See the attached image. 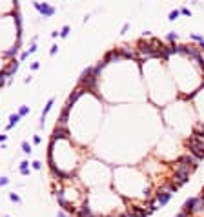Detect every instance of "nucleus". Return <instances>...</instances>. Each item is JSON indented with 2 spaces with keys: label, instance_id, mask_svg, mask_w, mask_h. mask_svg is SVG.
<instances>
[{
  "label": "nucleus",
  "instance_id": "obj_1",
  "mask_svg": "<svg viewBox=\"0 0 204 217\" xmlns=\"http://www.w3.org/2000/svg\"><path fill=\"white\" fill-rule=\"evenodd\" d=\"M97 84H99V73H97L93 68H88L82 71V77L79 80V86L84 91H93L97 90Z\"/></svg>",
  "mask_w": 204,
  "mask_h": 217
},
{
  "label": "nucleus",
  "instance_id": "obj_2",
  "mask_svg": "<svg viewBox=\"0 0 204 217\" xmlns=\"http://www.w3.org/2000/svg\"><path fill=\"white\" fill-rule=\"evenodd\" d=\"M186 146L190 148V153L195 155L199 161L204 159V139L202 137L190 135V139H186Z\"/></svg>",
  "mask_w": 204,
  "mask_h": 217
},
{
  "label": "nucleus",
  "instance_id": "obj_3",
  "mask_svg": "<svg viewBox=\"0 0 204 217\" xmlns=\"http://www.w3.org/2000/svg\"><path fill=\"white\" fill-rule=\"evenodd\" d=\"M119 60H122V53H120V48L110 49V51L104 55V59H102V62H104V64H108V62H119Z\"/></svg>",
  "mask_w": 204,
  "mask_h": 217
},
{
  "label": "nucleus",
  "instance_id": "obj_4",
  "mask_svg": "<svg viewBox=\"0 0 204 217\" xmlns=\"http://www.w3.org/2000/svg\"><path fill=\"white\" fill-rule=\"evenodd\" d=\"M35 9L40 13V15H44V17H53L55 15V7L49 6V4H42V2H33Z\"/></svg>",
  "mask_w": 204,
  "mask_h": 217
},
{
  "label": "nucleus",
  "instance_id": "obj_5",
  "mask_svg": "<svg viewBox=\"0 0 204 217\" xmlns=\"http://www.w3.org/2000/svg\"><path fill=\"white\" fill-rule=\"evenodd\" d=\"M69 137V129L68 126H55V132H53L51 140H57V139H68Z\"/></svg>",
  "mask_w": 204,
  "mask_h": 217
},
{
  "label": "nucleus",
  "instance_id": "obj_6",
  "mask_svg": "<svg viewBox=\"0 0 204 217\" xmlns=\"http://www.w3.org/2000/svg\"><path fill=\"white\" fill-rule=\"evenodd\" d=\"M120 53H122V59H130V60H137V62H138V53H137V49H133V48H130V46H124V48H120Z\"/></svg>",
  "mask_w": 204,
  "mask_h": 217
},
{
  "label": "nucleus",
  "instance_id": "obj_7",
  "mask_svg": "<svg viewBox=\"0 0 204 217\" xmlns=\"http://www.w3.org/2000/svg\"><path fill=\"white\" fill-rule=\"evenodd\" d=\"M77 217H97V215L93 213V210L88 204H84V206H80V208L77 210Z\"/></svg>",
  "mask_w": 204,
  "mask_h": 217
},
{
  "label": "nucleus",
  "instance_id": "obj_8",
  "mask_svg": "<svg viewBox=\"0 0 204 217\" xmlns=\"http://www.w3.org/2000/svg\"><path fill=\"white\" fill-rule=\"evenodd\" d=\"M69 110H71L69 106H66V108H64V110H62V113H60V119H58L57 126H68V117H69Z\"/></svg>",
  "mask_w": 204,
  "mask_h": 217
},
{
  "label": "nucleus",
  "instance_id": "obj_9",
  "mask_svg": "<svg viewBox=\"0 0 204 217\" xmlns=\"http://www.w3.org/2000/svg\"><path fill=\"white\" fill-rule=\"evenodd\" d=\"M82 93H84V90H82L80 86H79V88L75 90V91H73L71 95H69V99H68V104H66V106H69V108H71V106H73L75 102H77V99H79V97H80Z\"/></svg>",
  "mask_w": 204,
  "mask_h": 217
},
{
  "label": "nucleus",
  "instance_id": "obj_10",
  "mask_svg": "<svg viewBox=\"0 0 204 217\" xmlns=\"http://www.w3.org/2000/svg\"><path fill=\"white\" fill-rule=\"evenodd\" d=\"M53 104H55V99L51 97V99L48 101V104H46V108H44V111H42V117H40V128H44V119H46V115L49 113V110L53 108Z\"/></svg>",
  "mask_w": 204,
  "mask_h": 217
},
{
  "label": "nucleus",
  "instance_id": "obj_11",
  "mask_svg": "<svg viewBox=\"0 0 204 217\" xmlns=\"http://www.w3.org/2000/svg\"><path fill=\"white\" fill-rule=\"evenodd\" d=\"M9 77H11V71H9V68H4L2 71H0V88L4 86L6 79H9Z\"/></svg>",
  "mask_w": 204,
  "mask_h": 217
},
{
  "label": "nucleus",
  "instance_id": "obj_12",
  "mask_svg": "<svg viewBox=\"0 0 204 217\" xmlns=\"http://www.w3.org/2000/svg\"><path fill=\"white\" fill-rule=\"evenodd\" d=\"M18 121H20V115H18V113H13L11 117H9V124L6 126V129H11L13 126H17V124H18Z\"/></svg>",
  "mask_w": 204,
  "mask_h": 217
},
{
  "label": "nucleus",
  "instance_id": "obj_13",
  "mask_svg": "<svg viewBox=\"0 0 204 217\" xmlns=\"http://www.w3.org/2000/svg\"><path fill=\"white\" fill-rule=\"evenodd\" d=\"M18 171L22 173V175H29V162L22 161V162H20V166H18Z\"/></svg>",
  "mask_w": 204,
  "mask_h": 217
},
{
  "label": "nucleus",
  "instance_id": "obj_14",
  "mask_svg": "<svg viewBox=\"0 0 204 217\" xmlns=\"http://www.w3.org/2000/svg\"><path fill=\"white\" fill-rule=\"evenodd\" d=\"M18 66H20V62H18V60H11V64L7 66V68H9V71H11V75H13V73H17Z\"/></svg>",
  "mask_w": 204,
  "mask_h": 217
},
{
  "label": "nucleus",
  "instance_id": "obj_15",
  "mask_svg": "<svg viewBox=\"0 0 204 217\" xmlns=\"http://www.w3.org/2000/svg\"><path fill=\"white\" fill-rule=\"evenodd\" d=\"M9 201H13V203H17V204H20V203H22L20 195H18V193H15V192H11V193H9Z\"/></svg>",
  "mask_w": 204,
  "mask_h": 217
},
{
  "label": "nucleus",
  "instance_id": "obj_16",
  "mask_svg": "<svg viewBox=\"0 0 204 217\" xmlns=\"http://www.w3.org/2000/svg\"><path fill=\"white\" fill-rule=\"evenodd\" d=\"M22 151H24V153H31V151H33V148H31L29 142H26V140H24V142H22Z\"/></svg>",
  "mask_w": 204,
  "mask_h": 217
},
{
  "label": "nucleus",
  "instance_id": "obj_17",
  "mask_svg": "<svg viewBox=\"0 0 204 217\" xmlns=\"http://www.w3.org/2000/svg\"><path fill=\"white\" fill-rule=\"evenodd\" d=\"M29 113V106H20V110H18V115L20 117H26Z\"/></svg>",
  "mask_w": 204,
  "mask_h": 217
},
{
  "label": "nucleus",
  "instance_id": "obj_18",
  "mask_svg": "<svg viewBox=\"0 0 204 217\" xmlns=\"http://www.w3.org/2000/svg\"><path fill=\"white\" fill-rule=\"evenodd\" d=\"M179 15H180L179 9H173V11L169 13V17H168V18H169V20H177V18H179Z\"/></svg>",
  "mask_w": 204,
  "mask_h": 217
},
{
  "label": "nucleus",
  "instance_id": "obj_19",
  "mask_svg": "<svg viewBox=\"0 0 204 217\" xmlns=\"http://www.w3.org/2000/svg\"><path fill=\"white\" fill-rule=\"evenodd\" d=\"M68 33H69V26H64L60 29V37H68Z\"/></svg>",
  "mask_w": 204,
  "mask_h": 217
},
{
  "label": "nucleus",
  "instance_id": "obj_20",
  "mask_svg": "<svg viewBox=\"0 0 204 217\" xmlns=\"http://www.w3.org/2000/svg\"><path fill=\"white\" fill-rule=\"evenodd\" d=\"M191 40H195V42H199V44H200V42L204 40L200 35H197V33H191Z\"/></svg>",
  "mask_w": 204,
  "mask_h": 217
},
{
  "label": "nucleus",
  "instance_id": "obj_21",
  "mask_svg": "<svg viewBox=\"0 0 204 217\" xmlns=\"http://www.w3.org/2000/svg\"><path fill=\"white\" fill-rule=\"evenodd\" d=\"M17 53H18V48H13V49H9V51H6V55H7V57H15V55H17Z\"/></svg>",
  "mask_w": 204,
  "mask_h": 217
},
{
  "label": "nucleus",
  "instance_id": "obj_22",
  "mask_svg": "<svg viewBox=\"0 0 204 217\" xmlns=\"http://www.w3.org/2000/svg\"><path fill=\"white\" fill-rule=\"evenodd\" d=\"M7 184H9V179H7V177H0V188H2V186H7Z\"/></svg>",
  "mask_w": 204,
  "mask_h": 217
},
{
  "label": "nucleus",
  "instance_id": "obj_23",
  "mask_svg": "<svg viewBox=\"0 0 204 217\" xmlns=\"http://www.w3.org/2000/svg\"><path fill=\"white\" fill-rule=\"evenodd\" d=\"M31 166H33L35 170H40V168H42V162H40V161H33V162H31Z\"/></svg>",
  "mask_w": 204,
  "mask_h": 217
},
{
  "label": "nucleus",
  "instance_id": "obj_24",
  "mask_svg": "<svg viewBox=\"0 0 204 217\" xmlns=\"http://www.w3.org/2000/svg\"><path fill=\"white\" fill-rule=\"evenodd\" d=\"M168 40H169V42H175V40H177V33H173V31H171V33H168Z\"/></svg>",
  "mask_w": 204,
  "mask_h": 217
},
{
  "label": "nucleus",
  "instance_id": "obj_25",
  "mask_svg": "<svg viewBox=\"0 0 204 217\" xmlns=\"http://www.w3.org/2000/svg\"><path fill=\"white\" fill-rule=\"evenodd\" d=\"M40 140H42L40 135H35V137H33V142H35V144H40Z\"/></svg>",
  "mask_w": 204,
  "mask_h": 217
},
{
  "label": "nucleus",
  "instance_id": "obj_26",
  "mask_svg": "<svg viewBox=\"0 0 204 217\" xmlns=\"http://www.w3.org/2000/svg\"><path fill=\"white\" fill-rule=\"evenodd\" d=\"M40 68V62H33L31 64V69H38Z\"/></svg>",
  "mask_w": 204,
  "mask_h": 217
},
{
  "label": "nucleus",
  "instance_id": "obj_27",
  "mask_svg": "<svg viewBox=\"0 0 204 217\" xmlns=\"http://www.w3.org/2000/svg\"><path fill=\"white\" fill-rule=\"evenodd\" d=\"M57 49H58V46H51V49H49V53H51V55H55V53H57Z\"/></svg>",
  "mask_w": 204,
  "mask_h": 217
},
{
  "label": "nucleus",
  "instance_id": "obj_28",
  "mask_svg": "<svg viewBox=\"0 0 204 217\" xmlns=\"http://www.w3.org/2000/svg\"><path fill=\"white\" fill-rule=\"evenodd\" d=\"M180 13H182V15H190V9H188V7H182Z\"/></svg>",
  "mask_w": 204,
  "mask_h": 217
},
{
  "label": "nucleus",
  "instance_id": "obj_29",
  "mask_svg": "<svg viewBox=\"0 0 204 217\" xmlns=\"http://www.w3.org/2000/svg\"><path fill=\"white\" fill-rule=\"evenodd\" d=\"M27 55H29V51H24V53H22V57H20V59L24 60V59H27Z\"/></svg>",
  "mask_w": 204,
  "mask_h": 217
},
{
  "label": "nucleus",
  "instance_id": "obj_30",
  "mask_svg": "<svg viewBox=\"0 0 204 217\" xmlns=\"http://www.w3.org/2000/svg\"><path fill=\"white\" fill-rule=\"evenodd\" d=\"M175 217H190V215H186V213H184V212H180V213H177V215H175Z\"/></svg>",
  "mask_w": 204,
  "mask_h": 217
},
{
  "label": "nucleus",
  "instance_id": "obj_31",
  "mask_svg": "<svg viewBox=\"0 0 204 217\" xmlns=\"http://www.w3.org/2000/svg\"><path fill=\"white\" fill-rule=\"evenodd\" d=\"M57 217H68V215L64 213V212H57Z\"/></svg>",
  "mask_w": 204,
  "mask_h": 217
},
{
  "label": "nucleus",
  "instance_id": "obj_32",
  "mask_svg": "<svg viewBox=\"0 0 204 217\" xmlns=\"http://www.w3.org/2000/svg\"><path fill=\"white\" fill-rule=\"evenodd\" d=\"M4 140H6V135H4V133H0V142H4Z\"/></svg>",
  "mask_w": 204,
  "mask_h": 217
},
{
  "label": "nucleus",
  "instance_id": "obj_33",
  "mask_svg": "<svg viewBox=\"0 0 204 217\" xmlns=\"http://www.w3.org/2000/svg\"><path fill=\"white\" fill-rule=\"evenodd\" d=\"M202 84H204V73H202Z\"/></svg>",
  "mask_w": 204,
  "mask_h": 217
},
{
  "label": "nucleus",
  "instance_id": "obj_34",
  "mask_svg": "<svg viewBox=\"0 0 204 217\" xmlns=\"http://www.w3.org/2000/svg\"><path fill=\"white\" fill-rule=\"evenodd\" d=\"M4 217H11V215H4Z\"/></svg>",
  "mask_w": 204,
  "mask_h": 217
},
{
  "label": "nucleus",
  "instance_id": "obj_35",
  "mask_svg": "<svg viewBox=\"0 0 204 217\" xmlns=\"http://www.w3.org/2000/svg\"><path fill=\"white\" fill-rule=\"evenodd\" d=\"M202 195H204V190H202Z\"/></svg>",
  "mask_w": 204,
  "mask_h": 217
},
{
  "label": "nucleus",
  "instance_id": "obj_36",
  "mask_svg": "<svg viewBox=\"0 0 204 217\" xmlns=\"http://www.w3.org/2000/svg\"><path fill=\"white\" fill-rule=\"evenodd\" d=\"M71 217H73V215H71Z\"/></svg>",
  "mask_w": 204,
  "mask_h": 217
}]
</instances>
